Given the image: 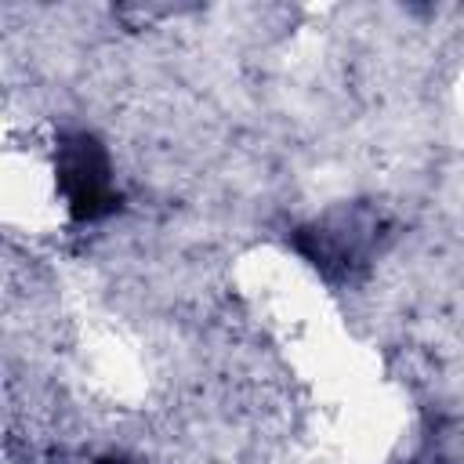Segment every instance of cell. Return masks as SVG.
<instances>
[{"instance_id":"1","label":"cell","mask_w":464,"mask_h":464,"mask_svg":"<svg viewBox=\"0 0 464 464\" xmlns=\"http://www.w3.org/2000/svg\"><path fill=\"white\" fill-rule=\"evenodd\" d=\"M62 181L69 188L72 210L80 218H94L98 210L109 207V181H105V163L102 152L91 138H76L65 145L62 160Z\"/></svg>"}]
</instances>
